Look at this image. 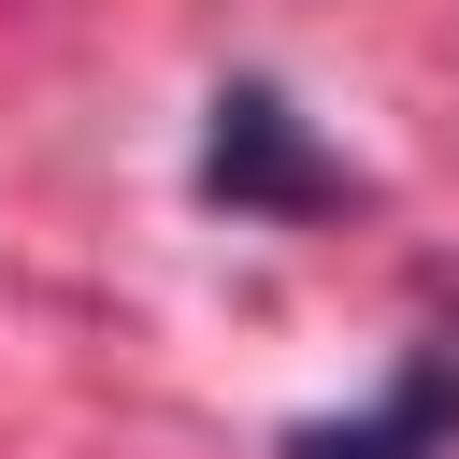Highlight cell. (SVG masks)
Segmentation results:
<instances>
[{
  "mask_svg": "<svg viewBox=\"0 0 459 459\" xmlns=\"http://www.w3.org/2000/svg\"><path fill=\"white\" fill-rule=\"evenodd\" d=\"M201 201H230V215H330L344 201V158H316L301 143V115H287V86H215V129H201Z\"/></svg>",
  "mask_w": 459,
  "mask_h": 459,
  "instance_id": "cell-1",
  "label": "cell"
},
{
  "mask_svg": "<svg viewBox=\"0 0 459 459\" xmlns=\"http://www.w3.org/2000/svg\"><path fill=\"white\" fill-rule=\"evenodd\" d=\"M273 459H459V344H416V359L387 373V402L301 416Z\"/></svg>",
  "mask_w": 459,
  "mask_h": 459,
  "instance_id": "cell-2",
  "label": "cell"
}]
</instances>
